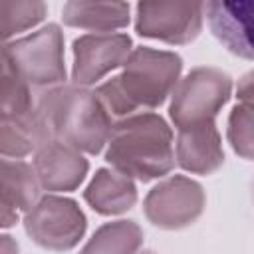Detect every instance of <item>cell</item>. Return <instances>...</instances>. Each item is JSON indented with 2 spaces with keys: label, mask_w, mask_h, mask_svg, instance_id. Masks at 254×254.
Returning <instances> with one entry per match:
<instances>
[{
  "label": "cell",
  "mask_w": 254,
  "mask_h": 254,
  "mask_svg": "<svg viewBox=\"0 0 254 254\" xmlns=\"http://www.w3.org/2000/svg\"><path fill=\"white\" fill-rule=\"evenodd\" d=\"M204 4L198 2H139L135 32L171 46L190 44L202 30Z\"/></svg>",
  "instance_id": "obj_8"
},
{
  "label": "cell",
  "mask_w": 254,
  "mask_h": 254,
  "mask_svg": "<svg viewBox=\"0 0 254 254\" xmlns=\"http://www.w3.org/2000/svg\"><path fill=\"white\" fill-rule=\"evenodd\" d=\"M0 254H18V244L12 240V236L2 234L0 236Z\"/></svg>",
  "instance_id": "obj_21"
},
{
  "label": "cell",
  "mask_w": 254,
  "mask_h": 254,
  "mask_svg": "<svg viewBox=\"0 0 254 254\" xmlns=\"http://www.w3.org/2000/svg\"><path fill=\"white\" fill-rule=\"evenodd\" d=\"M40 181L28 163L20 159H2L0 175V226L10 228L18 222L20 214H26L40 200Z\"/></svg>",
  "instance_id": "obj_12"
},
{
  "label": "cell",
  "mask_w": 254,
  "mask_h": 254,
  "mask_svg": "<svg viewBox=\"0 0 254 254\" xmlns=\"http://www.w3.org/2000/svg\"><path fill=\"white\" fill-rule=\"evenodd\" d=\"M133 48L127 34H85L73 40V85L87 87L125 65Z\"/></svg>",
  "instance_id": "obj_9"
},
{
  "label": "cell",
  "mask_w": 254,
  "mask_h": 254,
  "mask_svg": "<svg viewBox=\"0 0 254 254\" xmlns=\"http://www.w3.org/2000/svg\"><path fill=\"white\" fill-rule=\"evenodd\" d=\"M236 97L246 103V105H252L254 107V69L244 73L240 79H238V85H236Z\"/></svg>",
  "instance_id": "obj_20"
},
{
  "label": "cell",
  "mask_w": 254,
  "mask_h": 254,
  "mask_svg": "<svg viewBox=\"0 0 254 254\" xmlns=\"http://www.w3.org/2000/svg\"><path fill=\"white\" fill-rule=\"evenodd\" d=\"M226 137L236 155L254 161V107L240 103L228 115Z\"/></svg>",
  "instance_id": "obj_19"
},
{
  "label": "cell",
  "mask_w": 254,
  "mask_h": 254,
  "mask_svg": "<svg viewBox=\"0 0 254 254\" xmlns=\"http://www.w3.org/2000/svg\"><path fill=\"white\" fill-rule=\"evenodd\" d=\"M183 60L175 52L155 48H135L119 75L101 83L95 93L113 115H133L147 107L155 109L175 91Z\"/></svg>",
  "instance_id": "obj_1"
},
{
  "label": "cell",
  "mask_w": 254,
  "mask_h": 254,
  "mask_svg": "<svg viewBox=\"0 0 254 254\" xmlns=\"http://www.w3.org/2000/svg\"><path fill=\"white\" fill-rule=\"evenodd\" d=\"M2 62L8 64L30 87H58L65 81L64 34L58 24H48L38 32L6 42Z\"/></svg>",
  "instance_id": "obj_4"
},
{
  "label": "cell",
  "mask_w": 254,
  "mask_h": 254,
  "mask_svg": "<svg viewBox=\"0 0 254 254\" xmlns=\"http://www.w3.org/2000/svg\"><path fill=\"white\" fill-rule=\"evenodd\" d=\"M64 24L99 34L125 28L129 24V4L125 2H65L62 8Z\"/></svg>",
  "instance_id": "obj_16"
},
{
  "label": "cell",
  "mask_w": 254,
  "mask_h": 254,
  "mask_svg": "<svg viewBox=\"0 0 254 254\" xmlns=\"http://www.w3.org/2000/svg\"><path fill=\"white\" fill-rule=\"evenodd\" d=\"M204 12L210 32L230 54L244 60H254V2H206Z\"/></svg>",
  "instance_id": "obj_10"
},
{
  "label": "cell",
  "mask_w": 254,
  "mask_h": 254,
  "mask_svg": "<svg viewBox=\"0 0 254 254\" xmlns=\"http://www.w3.org/2000/svg\"><path fill=\"white\" fill-rule=\"evenodd\" d=\"M50 139L38 107L20 117L0 119V153L4 159H22L32 151L36 153Z\"/></svg>",
  "instance_id": "obj_15"
},
{
  "label": "cell",
  "mask_w": 254,
  "mask_h": 254,
  "mask_svg": "<svg viewBox=\"0 0 254 254\" xmlns=\"http://www.w3.org/2000/svg\"><path fill=\"white\" fill-rule=\"evenodd\" d=\"M175 157L181 169L194 175H210L224 163V151L214 121L179 129Z\"/></svg>",
  "instance_id": "obj_13"
},
{
  "label": "cell",
  "mask_w": 254,
  "mask_h": 254,
  "mask_svg": "<svg viewBox=\"0 0 254 254\" xmlns=\"http://www.w3.org/2000/svg\"><path fill=\"white\" fill-rule=\"evenodd\" d=\"M50 137L79 153L97 155L109 141L111 117L99 95L79 85H58L38 95Z\"/></svg>",
  "instance_id": "obj_2"
},
{
  "label": "cell",
  "mask_w": 254,
  "mask_h": 254,
  "mask_svg": "<svg viewBox=\"0 0 254 254\" xmlns=\"http://www.w3.org/2000/svg\"><path fill=\"white\" fill-rule=\"evenodd\" d=\"M85 202L103 216L127 212L137 202V187L131 177L115 169H97L83 190Z\"/></svg>",
  "instance_id": "obj_14"
},
{
  "label": "cell",
  "mask_w": 254,
  "mask_h": 254,
  "mask_svg": "<svg viewBox=\"0 0 254 254\" xmlns=\"http://www.w3.org/2000/svg\"><path fill=\"white\" fill-rule=\"evenodd\" d=\"M204 204L206 196L196 181L173 175L147 192L143 212L151 224L165 230H179L190 226L202 214Z\"/></svg>",
  "instance_id": "obj_7"
},
{
  "label": "cell",
  "mask_w": 254,
  "mask_h": 254,
  "mask_svg": "<svg viewBox=\"0 0 254 254\" xmlns=\"http://www.w3.org/2000/svg\"><path fill=\"white\" fill-rule=\"evenodd\" d=\"M46 18V4L38 0L30 2H2L0 20H2V38L8 42L12 36L26 32L40 24Z\"/></svg>",
  "instance_id": "obj_18"
},
{
  "label": "cell",
  "mask_w": 254,
  "mask_h": 254,
  "mask_svg": "<svg viewBox=\"0 0 254 254\" xmlns=\"http://www.w3.org/2000/svg\"><path fill=\"white\" fill-rule=\"evenodd\" d=\"M141 254H157V252H153V250H147V252H141Z\"/></svg>",
  "instance_id": "obj_22"
},
{
  "label": "cell",
  "mask_w": 254,
  "mask_h": 254,
  "mask_svg": "<svg viewBox=\"0 0 254 254\" xmlns=\"http://www.w3.org/2000/svg\"><path fill=\"white\" fill-rule=\"evenodd\" d=\"M232 79L228 73L216 67H194L183 79H179L169 117L177 129L210 123L230 99Z\"/></svg>",
  "instance_id": "obj_5"
},
{
  "label": "cell",
  "mask_w": 254,
  "mask_h": 254,
  "mask_svg": "<svg viewBox=\"0 0 254 254\" xmlns=\"http://www.w3.org/2000/svg\"><path fill=\"white\" fill-rule=\"evenodd\" d=\"M26 234L42 248L65 252L79 244L87 220L75 200L56 194L42 196L24 214Z\"/></svg>",
  "instance_id": "obj_6"
},
{
  "label": "cell",
  "mask_w": 254,
  "mask_h": 254,
  "mask_svg": "<svg viewBox=\"0 0 254 254\" xmlns=\"http://www.w3.org/2000/svg\"><path fill=\"white\" fill-rule=\"evenodd\" d=\"M105 161L111 169L149 183L175 167L173 131L157 113H133L113 123Z\"/></svg>",
  "instance_id": "obj_3"
},
{
  "label": "cell",
  "mask_w": 254,
  "mask_h": 254,
  "mask_svg": "<svg viewBox=\"0 0 254 254\" xmlns=\"http://www.w3.org/2000/svg\"><path fill=\"white\" fill-rule=\"evenodd\" d=\"M143 230L133 220H113L99 226L79 254H137Z\"/></svg>",
  "instance_id": "obj_17"
},
{
  "label": "cell",
  "mask_w": 254,
  "mask_h": 254,
  "mask_svg": "<svg viewBox=\"0 0 254 254\" xmlns=\"http://www.w3.org/2000/svg\"><path fill=\"white\" fill-rule=\"evenodd\" d=\"M34 171L44 190L69 192L83 183L89 163L77 149L50 139L34 153Z\"/></svg>",
  "instance_id": "obj_11"
}]
</instances>
